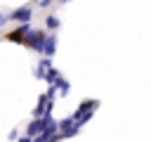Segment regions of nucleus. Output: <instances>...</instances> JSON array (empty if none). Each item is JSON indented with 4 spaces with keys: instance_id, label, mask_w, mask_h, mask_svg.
<instances>
[{
    "instance_id": "nucleus-1",
    "label": "nucleus",
    "mask_w": 151,
    "mask_h": 142,
    "mask_svg": "<svg viewBox=\"0 0 151 142\" xmlns=\"http://www.w3.org/2000/svg\"><path fill=\"white\" fill-rule=\"evenodd\" d=\"M45 31H35V28H28L26 31V36H24V43L21 45H26V47H31V50H35V52H42V45H45Z\"/></svg>"
},
{
    "instance_id": "nucleus-2",
    "label": "nucleus",
    "mask_w": 151,
    "mask_h": 142,
    "mask_svg": "<svg viewBox=\"0 0 151 142\" xmlns=\"http://www.w3.org/2000/svg\"><path fill=\"white\" fill-rule=\"evenodd\" d=\"M31 17H33V12H31V7L26 5V7H19V9L9 12V17H7V19L19 21V24H28V21H31Z\"/></svg>"
},
{
    "instance_id": "nucleus-3",
    "label": "nucleus",
    "mask_w": 151,
    "mask_h": 142,
    "mask_svg": "<svg viewBox=\"0 0 151 142\" xmlns=\"http://www.w3.org/2000/svg\"><path fill=\"white\" fill-rule=\"evenodd\" d=\"M42 128H45V116H38L35 121H31V123H28L26 135H28V137H35L38 133H42Z\"/></svg>"
},
{
    "instance_id": "nucleus-4",
    "label": "nucleus",
    "mask_w": 151,
    "mask_h": 142,
    "mask_svg": "<svg viewBox=\"0 0 151 142\" xmlns=\"http://www.w3.org/2000/svg\"><path fill=\"white\" fill-rule=\"evenodd\" d=\"M28 28H31L28 24H21L17 31H9L5 38H7V40H14V43H24V36H26V31H28Z\"/></svg>"
},
{
    "instance_id": "nucleus-5",
    "label": "nucleus",
    "mask_w": 151,
    "mask_h": 142,
    "mask_svg": "<svg viewBox=\"0 0 151 142\" xmlns=\"http://www.w3.org/2000/svg\"><path fill=\"white\" fill-rule=\"evenodd\" d=\"M54 50H57V38H54V36L45 38V45H42V54H45V57H52V54H54Z\"/></svg>"
},
{
    "instance_id": "nucleus-6",
    "label": "nucleus",
    "mask_w": 151,
    "mask_h": 142,
    "mask_svg": "<svg viewBox=\"0 0 151 142\" xmlns=\"http://www.w3.org/2000/svg\"><path fill=\"white\" fill-rule=\"evenodd\" d=\"M52 85H54V88H59V95H66V92H68V88H71V85H68V80H64L61 76H59Z\"/></svg>"
},
{
    "instance_id": "nucleus-7",
    "label": "nucleus",
    "mask_w": 151,
    "mask_h": 142,
    "mask_svg": "<svg viewBox=\"0 0 151 142\" xmlns=\"http://www.w3.org/2000/svg\"><path fill=\"white\" fill-rule=\"evenodd\" d=\"M45 26H47L50 31H54V28H59V17H54V14H50V17L45 19Z\"/></svg>"
},
{
    "instance_id": "nucleus-8",
    "label": "nucleus",
    "mask_w": 151,
    "mask_h": 142,
    "mask_svg": "<svg viewBox=\"0 0 151 142\" xmlns=\"http://www.w3.org/2000/svg\"><path fill=\"white\" fill-rule=\"evenodd\" d=\"M35 137H38V140H31V142H47V137H45V135H42V133H38V135H35Z\"/></svg>"
},
{
    "instance_id": "nucleus-9",
    "label": "nucleus",
    "mask_w": 151,
    "mask_h": 142,
    "mask_svg": "<svg viewBox=\"0 0 151 142\" xmlns=\"http://www.w3.org/2000/svg\"><path fill=\"white\" fill-rule=\"evenodd\" d=\"M19 142H31V137H28V135H26V137H21V140H19Z\"/></svg>"
},
{
    "instance_id": "nucleus-10",
    "label": "nucleus",
    "mask_w": 151,
    "mask_h": 142,
    "mask_svg": "<svg viewBox=\"0 0 151 142\" xmlns=\"http://www.w3.org/2000/svg\"><path fill=\"white\" fill-rule=\"evenodd\" d=\"M5 19H7V17H2V14H0V24H2V21H5Z\"/></svg>"
}]
</instances>
